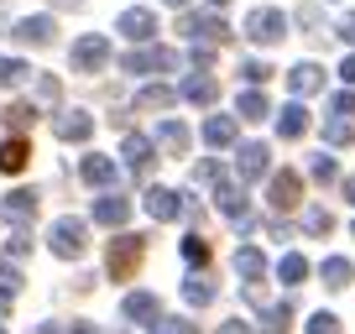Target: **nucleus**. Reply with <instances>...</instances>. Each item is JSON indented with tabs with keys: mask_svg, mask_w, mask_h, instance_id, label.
Segmentation results:
<instances>
[{
	"mask_svg": "<svg viewBox=\"0 0 355 334\" xmlns=\"http://www.w3.org/2000/svg\"><path fill=\"white\" fill-rule=\"evenodd\" d=\"M141 256H146V235H115V240H110V256H105V267H110L115 282H125V277H136Z\"/></svg>",
	"mask_w": 355,
	"mask_h": 334,
	"instance_id": "1",
	"label": "nucleus"
},
{
	"mask_svg": "<svg viewBox=\"0 0 355 334\" xmlns=\"http://www.w3.org/2000/svg\"><path fill=\"white\" fill-rule=\"evenodd\" d=\"M245 37H251L256 47H272L288 37V16L272 11V6H261V11H251V21H245Z\"/></svg>",
	"mask_w": 355,
	"mask_h": 334,
	"instance_id": "2",
	"label": "nucleus"
},
{
	"mask_svg": "<svg viewBox=\"0 0 355 334\" xmlns=\"http://www.w3.org/2000/svg\"><path fill=\"white\" fill-rule=\"evenodd\" d=\"M121 68H125V73H173L178 53H173V47H141V53H125Z\"/></svg>",
	"mask_w": 355,
	"mask_h": 334,
	"instance_id": "3",
	"label": "nucleus"
},
{
	"mask_svg": "<svg viewBox=\"0 0 355 334\" xmlns=\"http://www.w3.org/2000/svg\"><path fill=\"white\" fill-rule=\"evenodd\" d=\"M84 220H58L53 225V235H47V240H53V256H63V261H78V256H84Z\"/></svg>",
	"mask_w": 355,
	"mask_h": 334,
	"instance_id": "4",
	"label": "nucleus"
},
{
	"mask_svg": "<svg viewBox=\"0 0 355 334\" xmlns=\"http://www.w3.org/2000/svg\"><path fill=\"white\" fill-rule=\"evenodd\" d=\"M105 63H110V42L100 32H89V37L73 42V73H100Z\"/></svg>",
	"mask_w": 355,
	"mask_h": 334,
	"instance_id": "5",
	"label": "nucleus"
},
{
	"mask_svg": "<svg viewBox=\"0 0 355 334\" xmlns=\"http://www.w3.org/2000/svg\"><path fill=\"white\" fill-rule=\"evenodd\" d=\"M298 193H303V183H298V173H288V167L266 178V199H272V209H277V214L298 209Z\"/></svg>",
	"mask_w": 355,
	"mask_h": 334,
	"instance_id": "6",
	"label": "nucleus"
},
{
	"mask_svg": "<svg viewBox=\"0 0 355 334\" xmlns=\"http://www.w3.org/2000/svg\"><path fill=\"white\" fill-rule=\"evenodd\" d=\"M178 32L189 37V42H214V47H220L225 37H230V26H225V16H183Z\"/></svg>",
	"mask_w": 355,
	"mask_h": 334,
	"instance_id": "7",
	"label": "nucleus"
},
{
	"mask_svg": "<svg viewBox=\"0 0 355 334\" xmlns=\"http://www.w3.org/2000/svg\"><path fill=\"white\" fill-rule=\"evenodd\" d=\"M235 173H241V183L266 178V173H272V152H266L261 141H245V146H241V157H235Z\"/></svg>",
	"mask_w": 355,
	"mask_h": 334,
	"instance_id": "8",
	"label": "nucleus"
},
{
	"mask_svg": "<svg viewBox=\"0 0 355 334\" xmlns=\"http://www.w3.org/2000/svg\"><path fill=\"white\" fill-rule=\"evenodd\" d=\"M53 136L58 141H89V136H94V115L89 110H63L53 121Z\"/></svg>",
	"mask_w": 355,
	"mask_h": 334,
	"instance_id": "9",
	"label": "nucleus"
},
{
	"mask_svg": "<svg viewBox=\"0 0 355 334\" xmlns=\"http://www.w3.org/2000/svg\"><path fill=\"white\" fill-rule=\"evenodd\" d=\"M214 199H220V214L225 220H235V225H251V204H245V193L235 188V183H214Z\"/></svg>",
	"mask_w": 355,
	"mask_h": 334,
	"instance_id": "10",
	"label": "nucleus"
},
{
	"mask_svg": "<svg viewBox=\"0 0 355 334\" xmlns=\"http://www.w3.org/2000/svg\"><path fill=\"white\" fill-rule=\"evenodd\" d=\"M121 313H125V319H131V324H146V329H152V324L162 319V303H157L152 292H125Z\"/></svg>",
	"mask_w": 355,
	"mask_h": 334,
	"instance_id": "11",
	"label": "nucleus"
},
{
	"mask_svg": "<svg viewBox=\"0 0 355 334\" xmlns=\"http://www.w3.org/2000/svg\"><path fill=\"white\" fill-rule=\"evenodd\" d=\"M53 32H58L53 16H26V21L11 26V37H16V42H26V47H47V42H53Z\"/></svg>",
	"mask_w": 355,
	"mask_h": 334,
	"instance_id": "12",
	"label": "nucleus"
},
{
	"mask_svg": "<svg viewBox=\"0 0 355 334\" xmlns=\"http://www.w3.org/2000/svg\"><path fill=\"white\" fill-rule=\"evenodd\" d=\"M0 214H6V225H32V220H37V193H32V188H16V193H6Z\"/></svg>",
	"mask_w": 355,
	"mask_h": 334,
	"instance_id": "13",
	"label": "nucleus"
},
{
	"mask_svg": "<svg viewBox=\"0 0 355 334\" xmlns=\"http://www.w3.org/2000/svg\"><path fill=\"white\" fill-rule=\"evenodd\" d=\"M78 178H84L89 188H110V183H115V162L100 157V152H89L84 162H78Z\"/></svg>",
	"mask_w": 355,
	"mask_h": 334,
	"instance_id": "14",
	"label": "nucleus"
},
{
	"mask_svg": "<svg viewBox=\"0 0 355 334\" xmlns=\"http://www.w3.org/2000/svg\"><path fill=\"white\" fill-rule=\"evenodd\" d=\"M125 220H131V199H121V193H105V199L94 204V225H110V230H121Z\"/></svg>",
	"mask_w": 355,
	"mask_h": 334,
	"instance_id": "15",
	"label": "nucleus"
},
{
	"mask_svg": "<svg viewBox=\"0 0 355 334\" xmlns=\"http://www.w3.org/2000/svg\"><path fill=\"white\" fill-rule=\"evenodd\" d=\"M146 214H152V220H178V214H183V193H173V188H146Z\"/></svg>",
	"mask_w": 355,
	"mask_h": 334,
	"instance_id": "16",
	"label": "nucleus"
},
{
	"mask_svg": "<svg viewBox=\"0 0 355 334\" xmlns=\"http://www.w3.org/2000/svg\"><path fill=\"white\" fill-rule=\"evenodd\" d=\"M121 157H125V167H131L136 178H146V167H152V141H146V136H125L121 141Z\"/></svg>",
	"mask_w": 355,
	"mask_h": 334,
	"instance_id": "17",
	"label": "nucleus"
},
{
	"mask_svg": "<svg viewBox=\"0 0 355 334\" xmlns=\"http://www.w3.org/2000/svg\"><path fill=\"white\" fill-rule=\"evenodd\" d=\"M115 26H121L131 42H152V37H157V16H152V11H141V6H136V11H125Z\"/></svg>",
	"mask_w": 355,
	"mask_h": 334,
	"instance_id": "18",
	"label": "nucleus"
},
{
	"mask_svg": "<svg viewBox=\"0 0 355 334\" xmlns=\"http://www.w3.org/2000/svg\"><path fill=\"white\" fill-rule=\"evenodd\" d=\"M178 94H183V100H189V105H214V94H220V84H214V78H209V73H204V68H199V73H193V78H183V89H178Z\"/></svg>",
	"mask_w": 355,
	"mask_h": 334,
	"instance_id": "19",
	"label": "nucleus"
},
{
	"mask_svg": "<svg viewBox=\"0 0 355 334\" xmlns=\"http://www.w3.org/2000/svg\"><path fill=\"white\" fill-rule=\"evenodd\" d=\"M157 141H162V152L183 157V152H189V141H193V136H189V125H183V121H162V125H157Z\"/></svg>",
	"mask_w": 355,
	"mask_h": 334,
	"instance_id": "20",
	"label": "nucleus"
},
{
	"mask_svg": "<svg viewBox=\"0 0 355 334\" xmlns=\"http://www.w3.org/2000/svg\"><path fill=\"white\" fill-rule=\"evenodd\" d=\"M288 84H293V94H319L324 89V68L319 63H298L288 73Z\"/></svg>",
	"mask_w": 355,
	"mask_h": 334,
	"instance_id": "21",
	"label": "nucleus"
},
{
	"mask_svg": "<svg viewBox=\"0 0 355 334\" xmlns=\"http://www.w3.org/2000/svg\"><path fill=\"white\" fill-rule=\"evenodd\" d=\"M173 105H178V89H167V84H146L136 94V110H173Z\"/></svg>",
	"mask_w": 355,
	"mask_h": 334,
	"instance_id": "22",
	"label": "nucleus"
},
{
	"mask_svg": "<svg viewBox=\"0 0 355 334\" xmlns=\"http://www.w3.org/2000/svg\"><path fill=\"white\" fill-rule=\"evenodd\" d=\"M235 272H241L245 282H261L266 277V256L256 251V245H241V251H235Z\"/></svg>",
	"mask_w": 355,
	"mask_h": 334,
	"instance_id": "23",
	"label": "nucleus"
},
{
	"mask_svg": "<svg viewBox=\"0 0 355 334\" xmlns=\"http://www.w3.org/2000/svg\"><path fill=\"white\" fill-rule=\"evenodd\" d=\"M235 131H241L235 115H209V121H204V141H209V146H230Z\"/></svg>",
	"mask_w": 355,
	"mask_h": 334,
	"instance_id": "24",
	"label": "nucleus"
},
{
	"mask_svg": "<svg viewBox=\"0 0 355 334\" xmlns=\"http://www.w3.org/2000/svg\"><path fill=\"white\" fill-rule=\"evenodd\" d=\"M277 131L288 136V141H298V136L309 131V110H303V105H282V115H277Z\"/></svg>",
	"mask_w": 355,
	"mask_h": 334,
	"instance_id": "25",
	"label": "nucleus"
},
{
	"mask_svg": "<svg viewBox=\"0 0 355 334\" xmlns=\"http://www.w3.org/2000/svg\"><path fill=\"white\" fill-rule=\"evenodd\" d=\"M26 157H32V152H26L21 136H16V141H0V173H21Z\"/></svg>",
	"mask_w": 355,
	"mask_h": 334,
	"instance_id": "26",
	"label": "nucleus"
},
{
	"mask_svg": "<svg viewBox=\"0 0 355 334\" xmlns=\"http://www.w3.org/2000/svg\"><path fill=\"white\" fill-rule=\"evenodd\" d=\"M235 110H241V121H266V115H272V105H266V94H261V89H245Z\"/></svg>",
	"mask_w": 355,
	"mask_h": 334,
	"instance_id": "27",
	"label": "nucleus"
},
{
	"mask_svg": "<svg viewBox=\"0 0 355 334\" xmlns=\"http://www.w3.org/2000/svg\"><path fill=\"white\" fill-rule=\"evenodd\" d=\"M277 277L288 282V288H298V282L309 277V256H298V251H288V256L277 261Z\"/></svg>",
	"mask_w": 355,
	"mask_h": 334,
	"instance_id": "28",
	"label": "nucleus"
},
{
	"mask_svg": "<svg viewBox=\"0 0 355 334\" xmlns=\"http://www.w3.org/2000/svg\"><path fill=\"white\" fill-rule=\"evenodd\" d=\"M288 329H293V308L288 303H272L261 313V334H288Z\"/></svg>",
	"mask_w": 355,
	"mask_h": 334,
	"instance_id": "29",
	"label": "nucleus"
},
{
	"mask_svg": "<svg viewBox=\"0 0 355 334\" xmlns=\"http://www.w3.org/2000/svg\"><path fill=\"white\" fill-rule=\"evenodd\" d=\"M350 277H355V267L345 256H329L324 261V282H329V288H350Z\"/></svg>",
	"mask_w": 355,
	"mask_h": 334,
	"instance_id": "30",
	"label": "nucleus"
},
{
	"mask_svg": "<svg viewBox=\"0 0 355 334\" xmlns=\"http://www.w3.org/2000/svg\"><path fill=\"white\" fill-rule=\"evenodd\" d=\"M183 298H189L193 308H204V303H214V282L209 277H189L183 282Z\"/></svg>",
	"mask_w": 355,
	"mask_h": 334,
	"instance_id": "31",
	"label": "nucleus"
},
{
	"mask_svg": "<svg viewBox=\"0 0 355 334\" xmlns=\"http://www.w3.org/2000/svg\"><path fill=\"white\" fill-rule=\"evenodd\" d=\"M26 73H32V68H26L21 58H0V89H16Z\"/></svg>",
	"mask_w": 355,
	"mask_h": 334,
	"instance_id": "32",
	"label": "nucleus"
},
{
	"mask_svg": "<svg viewBox=\"0 0 355 334\" xmlns=\"http://www.w3.org/2000/svg\"><path fill=\"white\" fill-rule=\"evenodd\" d=\"M324 141H329V146H350L355 141L350 121H345V115H340V121H329V125H324Z\"/></svg>",
	"mask_w": 355,
	"mask_h": 334,
	"instance_id": "33",
	"label": "nucleus"
},
{
	"mask_svg": "<svg viewBox=\"0 0 355 334\" xmlns=\"http://www.w3.org/2000/svg\"><path fill=\"white\" fill-rule=\"evenodd\" d=\"M303 230H309V235H329L334 230V214L329 209H309V214H303Z\"/></svg>",
	"mask_w": 355,
	"mask_h": 334,
	"instance_id": "34",
	"label": "nucleus"
},
{
	"mask_svg": "<svg viewBox=\"0 0 355 334\" xmlns=\"http://www.w3.org/2000/svg\"><path fill=\"white\" fill-rule=\"evenodd\" d=\"M183 256H189V267H204V261H209V240H204V235H189V240H183Z\"/></svg>",
	"mask_w": 355,
	"mask_h": 334,
	"instance_id": "35",
	"label": "nucleus"
},
{
	"mask_svg": "<svg viewBox=\"0 0 355 334\" xmlns=\"http://www.w3.org/2000/svg\"><path fill=\"white\" fill-rule=\"evenodd\" d=\"M26 251H32V235H26V225H16V235L6 240V256H11V261H21Z\"/></svg>",
	"mask_w": 355,
	"mask_h": 334,
	"instance_id": "36",
	"label": "nucleus"
},
{
	"mask_svg": "<svg viewBox=\"0 0 355 334\" xmlns=\"http://www.w3.org/2000/svg\"><path fill=\"white\" fill-rule=\"evenodd\" d=\"M152 334H199V324H189V319H157Z\"/></svg>",
	"mask_w": 355,
	"mask_h": 334,
	"instance_id": "37",
	"label": "nucleus"
},
{
	"mask_svg": "<svg viewBox=\"0 0 355 334\" xmlns=\"http://www.w3.org/2000/svg\"><path fill=\"white\" fill-rule=\"evenodd\" d=\"M309 173H313V183H334V178H340L334 157H313V167H309Z\"/></svg>",
	"mask_w": 355,
	"mask_h": 334,
	"instance_id": "38",
	"label": "nucleus"
},
{
	"mask_svg": "<svg viewBox=\"0 0 355 334\" xmlns=\"http://www.w3.org/2000/svg\"><path fill=\"white\" fill-rule=\"evenodd\" d=\"M309 334H340V319H334V313H313V319H309Z\"/></svg>",
	"mask_w": 355,
	"mask_h": 334,
	"instance_id": "39",
	"label": "nucleus"
},
{
	"mask_svg": "<svg viewBox=\"0 0 355 334\" xmlns=\"http://www.w3.org/2000/svg\"><path fill=\"white\" fill-rule=\"evenodd\" d=\"M220 178H225V173H220V162H199V167H193V183H209V188H214Z\"/></svg>",
	"mask_w": 355,
	"mask_h": 334,
	"instance_id": "40",
	"label": "nucleus"
},
{
	"mask_svg": "<svg viewBox=\"0 0 355 334\" xmlns=\"http://www.w3.org/2000/svg\"><path fill=\"white\" fill-rule=\"evenodd\" d=\"M241 73L251 78V84H266V78H272V68H266L261 58H251V63H241Z\"/></svg>",
	"mask_w": 355,
	"mask_h": 334,
	"instance_id": "41",
	"label": "nucleus"
},
{
	"mask_svg": "<svg viewBox=\"0 0 355 334\" xmlns=\"http://www.w3.org/2000/svg\"><path fill=\"white\" fill-rule=\"evenodd\" d=\"M37 94H42L47 105H58V94H63V84H58V78L47 73V78H37Z\"/></svg>",
	"mask_w": 355,
	"mask_h": 334,
	"instance_id": "42",
	"label": "nucleus"
},
{
	"mask_svg": "<svg viewBox=\"0 0 355 334\" xmlns=\"http://www.w3.org/2000/svg\"><path fill=\"white\" fill-rule=\"evenodd\" d=\"M329 110L350 121V115H355V94H350V89H345V94H334V100H329Z\"/></svg>",
	"mask_w": 355,
	"mask_h": 334,
	"instance_id": "43",
	"label": "nucleus"
},
{
	"mask_svg": "<svg viewBox=\"0 0 355 334\" xmlns=\"http://www.w3.org/2000/svg\"><path fill=\"white\" fill-rule=\"evenodd\" d=\"M32 115H37L32 105H11V121H16V125H32Z\"/></svg>",
	"mask_w": 355,
	"mask_h": 334,
	"instance_id": "44",
	"label": "nucleus"
},
{
	"mask_svg": "<svg viewBox=\"0 0 355 334\" xmlns=\"http://www.w3.org/2000/svg\"><path fill=\"white\" fill-rule=\"evenodd\" d=\"M11 298H16V288H11V282H0V319L11 313Z\"/></svg>",
	"mask_w": 355,
	"mask_h": 334,
	"instance_id": "45",
	"label": "nucleus"
},
{
	"mask_svg": "<svg viewBox=\"0 0 355 334\" xmlns=\"http://www.w3.org/2000/svg\"><path fill=\"white\" fill-rule=\"evenodd\" d=\"M340 78H345V84H355V53H350V58L340 63Z\"/></svg>",
	"mask_w": 355,
	"mask_h": 334,
	"instance_id": "46",
	"label": "nucleus"
},
{
	"mask_svg": "<svg viewBox=\"0 0 355 334\" xmlns=\"http://www.w3.org/2000/svg\"><path fill=\"white\" fill-rule=\"evenodd\" d=\"M340 37H345V42H355V11L345 16V21H340Z\"/></svg>",
	"mask_w": 355,
	"mask_h": 334,
	"instance_id": "47",
	"label": "nucleus"
},
{
	"mask_svg": "<svg viewBox=\"0 0 355 334\" xmlns=\"http://www.w3.org/2000/svg\"><path fill=\"white\" fill-rule=\"evenodd\" d=\"M63 334H94V324H73V329H63Z\"/></svg>",
	"mask_w": 355,
	"mask_h": 334,
	"instance_id": "48",
	"label": "nucleus"
},
{
	"mask_svg": "<svg viewBox=\"0 0 355 334\" xmlns=\"http://www.w3.org/2000/svg\"><path fill=\"white\" fill-rule=\"evenodd\" d=\"M345 199H350V204H355V178H345Z\"/></svg>",
	"mask_w": 355,
	"mask_h": 334,
	"instance_id": "49",
	"label": "nucleus"
},
{
	"mask_svg": "<svg viewBox=\"0 0 355 334\" xmlns=\"http://www.w3.org/2000/svg\"><path fill=\"white\" fill-rule=\"evenodd\" d=\"M167 6H178V11H183V6H189V0H167Z\"/></svg>",
	"mask_w": 355,
	"mask_h": 334,
	"instance_id": "50",
	"label": "nucleus"
},
{
	"mask_svg": "<svg viewBox=\"0 0 355 334\" xmlns=\"http://www.w3.org/2000/svg\"><path fill=\"white\" fill-rule=\"evenodd\" d=\"M209 6H214V11H220V6H225V0H209Z\"/></svg>",
	"mask_w": 355,
	"mask_h": 334,
	"instance_id": "51",
	"label": "nucleus"
},
{
	"mask_svg": "<svg viewBox=\"0 0 355 334\" xmlns=\"http://www.w3.org/2000/svg\"><path fill=\"white\" fill-rule=\"evenodd\" d=\"M0 334H6V329H0Z\"/></svg>",
	"mask_w": 355,
	"mask_h": 334,
	"instance_id": "52",
	"label": "nucleus"
}]
</instances>
